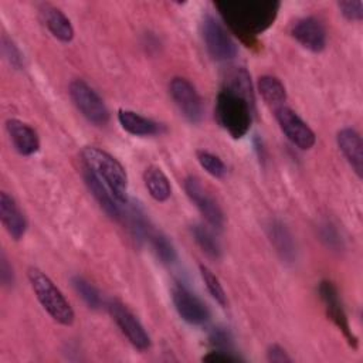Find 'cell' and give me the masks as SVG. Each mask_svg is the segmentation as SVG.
Segmentation results:
<instances>
[{
  "mask_svg": "<svg viewBox=\"0 0 363 363\" xmlns=\"http://www.w3.org/2000/svg\"><path fill=\"white\" fill-rule=\"evenodd\" d=\"M216 7L230 30L244 44L252 47L257 44L255 37L274 24L281 3L277 0H234L217 1Z\"/></svg>",
  "mask_w": 363,
  "mask_h": 363,
  "instance_id": "cell-1",
  "label": "cell"
},
{
  "mask_svg": "<svg viewBox=\"0 0 363 363\" xmlns=\"http://www.w3.org/2000/svg\"><path fill=\"white\" fill-rule=\"evenodd\" d=\"M85 167L94 172L121 203L128 201V174L125 167L108 152L96 146H85L81 152Z\"/></svg>",
  "mask_w": 363,
  "mask_h": 363,
  "instance_id": "cell-2",
  "label": "cell"
},
{
  "mask_svg": "<svg viewBox=\"0 0 363 363\" xmlns=\"http://www.w3.org/2000/svg\"><path fill=\"white\" fill-rule=\"evenodd\" d=\"M254 105L242 96L221 86L216 98L214 115L218 125L234 139L242 138L251 126Z\"/></svg>",
  "mask_w": 363,
  "mask_h": 363,
  "instance_id": "cell-3",
  "label": "cell"
},
{
  "mask_svg": "<svg viewBox=\"0 0 363 363\" xmlns=\"http://www.w3.org/2000/svg\"><path fill=\"white\" fill-rule=\"evenodd\" d=\"M28 281L35 294V298L44 308V311L58 323L64 326H71L74 323L75 315L65 299L62 292L55 286V284L38 268H28Z\"/></svg>",
  "mask_w": 363,
  "mask_h": 363,
  "instance_id": "cell-4",
  "label": "cell"
},
{
  "mask_svg": "<svg viewBox=\"0 0 363 363\" xmlns=\"http://www.w3.org/2000/svg\"><path fill=\"white\" fill-rule=\"evenodd\" d=\"M69 96L81 115L96 126H104L109 121V112L102 98L82 79L69 84Z\"/></svg>",
  "mask_w": 363,
  "mask_h": 363,
  "instance_id": "cell-5",
  "label": "cell"
},
{
  "mask_svg": "<svg viewBox=\"0 0 363 363\" xmlns=\"http://www.w3.org/2000/svg\"><path fill=\"white\" fill-rule=\"evenodd\" d=\"M201 34L210 57L216 61H230L237 55V45L214 16L206 14L201 21Z\"/></svg>",
  "mask_w": 363,
  "mask_h": 363,
  "instance_id": "cell-6",
  "label": "cell"
},
{
  "mask_svg": "<svg viewBox=\"0 0 363 363\" xmlns=\"http://www.w3.org/2000/svg\"><path fill=\"white\" fill-rule=\"evenodd\" d=\"M184 190L191 203L201 213L204 220L216 230H221L224 225V214L217 204L216 199L207 191L200 179L189 176L184 180Z\"/></svg>",
  "mask_w": 363,
  "mask_h": 363,
  "instance_id": "cell-7",
  "label": "cell"
},
{
  "mask_svg": "<svg viewBox=\"0 0 363 363\" xmlns=\"http://www.w3.org/2000/svg\"><path fill=\"white\" fill-rule=\"evenodd\" d=\"M169 91L173 102L180 113L191 123H199L203 118V104L196 88L190 81L182 77H174L170 81Z\"/></svg>",
  "mask_w": 363,
  "mask_h": 363,
  "instance_id": "cell-8",
  "label": "cell"
},
{
  "mask_svg": "<svg viewBox=\"0 0 363 363\" xmlns=\"http://www.w3.org/2000/svg\"><path fill=\"white\" fill-rule=\"evenodd\" d=\"M108 311L112 319L116 322L121 332L126 339L139 350H146L150 346V337L138 320V318L118 299H112L108 303Z\"/></svg>",
  "mask_w": 363,
  "mask_h": 363,
  "instance_id": "cell-9",
  "label": "cell"
},
{
  "mask_svg": "<svg viewBox=\"0 0 363 363\" xmlns=\"http://www.w3.org/2000/svg\"><path fill=\"white\" fill-rule=\"evenodd\" d=\"M277 122L284 135L299 149L309 150L316 142L313 130L288 106H278L275 109Z\"/></svg>",
  "mask_w": 363,
  "mask_h": 363,
  "instance_id": "cell-10",
  "label": "cell"
},
{
  "mask_svg": "<svg viewBox=\"0 0 363 363\" xmlns=\"http://www.w3.org/2000/svg\"><path fill=\"white\" fill-rule=\"evenodd\" d=\"M172 301L179 316L190 325H203L210 318L206 303L180 284L172 288Z\"/></svg>",
  "mask_w": 363,
  "mask_h": 363,
  "instance_id": "cell-11",
  "label": "cell"
},
{
  "mask_svg": "<svg viewBox=\"0 0 363 363\" xmlns=\"http://www.w3.org/2000/svg\"><path fill=\"white\" fill-rule=\"evenodd\" d=\"M319 296L326 308V313L328 316L332 319V322L342 330V333L345 335V337L347 339L349 345L356 347L357 346V339L353 335L350 325H349V319L346 316V312L343 309L342 301L339 298V292L336 289V286L330 282V281H322L319 284Z\"/></svg>",
  "mask_w": 363,
  "mask_h": 363,
  "instance_id": "cell-12",
  "label": "cell"
},
{
  "mask_svg": "<svg viewBox=\"0 0 363 363\" xmlns=\"http://www.w3.org/2000/svg\"><path fill=\"white\" fill-rule=\"evenodd\" d=\"M292 37L306 50L320 52L326 47V30L322 21L313 16L302 17L292 24Z\"/></svg>",
  "mask_w": 363,
  "mask_h": 363,
  "instance_id": "cell-13",
  "label": "cell"
},
{
  "mask_svg": "<svg viewBox=\"0 0 363 363\" xmlns=\"http://www.w3.org/2000/svg\"><path fill=\"white\" fill-rule=\"evenodd\" d=\"M0 220L9 235L18 241L27 230V221L16 200L6 191L0 193Z\"/></svg>",
  "mask_w": 363,
  "mask_h": 363,
  "instance_id": "cell-14",
  "label": "cell"
},
{
  "mask_svg": "<svg viewBox=\"0 0 363 363\" xmlns=\"http://www.w3.org/2000/svg\"><path fill=\"white\" fill-rule=\"evenodd\" d=\"M337 146L343 153L347 163L352 166L357 177L363 174V142L357 130L352 128H343L336 136Z\"/></svg>",
  "mask_w": 363,
  "mask_h": 363,
  "instance_id": "cell-15",
  "label": "cell"
},
{
  "mask_svg": "<svg viewBox=\"0 0 363 363\" xmlns=\"http://www.w3.org/2000/svg\"><path fill=\"white\" fill-rule=\"evenodd\" d=\"M6 129L14 149L23 155H34L40 149V139L37 132L27 123L18 119H7Z\"/></svg>",
  "mask_w": 363,
  "mask_h": 363,
  "instance_id": "cell-16",
  "label": "cell"
},
{
  "mask_svg": "<svg viewBox=\"0 0 363 363\" xmlns=\"http://www.w3.org/2000/svg\"><path fill=\"white\" fill-rule=\"evenodd\" d=\"M84 179H85V183H86L91 194L98 201L99 207L111 218L119 220L121 216H122V211L119 208V201L113 197V194L111 193L108 186L94 172H91L88 167H85V170H84Z\"/></svg>",
  "mask_w": 363,
  "mask_h": 363,
  "instance_id": "cell-17",
  "label": "cell"
},
{
  "mask_svg": "<svg viewBox=\"0 0 363 363\" xmlns=\"http://www.w3.org/2000/svg\"><path fill=\"white\" fill-rule=\"evenodd\" d=\"M40 17L50 33L60 41L69 43L74 38V27L69 18L60 9L51 4H41Z\"/></svg>",
  "mask_w": 363,
  "mask_h": 363,
  "instance_id": "cell-18",
  "label": "cell"
},
{
  "mask_svg": "<svg viewBox=\"0 0 363 363\" xmlns=\"http://www.w3.org/2000/svg\"><path fill=\"white\" fill-rule=\"evenodd\" d=\"M267 233L279 257L286 262H292L296 257V245L286 225L278 220H272L267 225Z\"/></svg>",
  "mask_w": 363,
  "mask_h": 363,
  "instance_id": "cell-19",
  "label": "cell"
},
{
  "mask_svg": "<svg viewBox=\"0 0 363 363\" xmlns=\"http://www.w3.org/2000/svg\"><path fill=\"white\" fill-rule=\"evenodd\" d=\"M118 121L128 133L135 136H153L163 130L160 123L145 118L133 111L121 109L118 112Z\"/></svg>",
  "mask_w": 363,
  "mask_h": 363,
  "instance_id": "cell-20",
  "label": "cell"
},
{
  "mask_svg": "<svg viewBox=\"0 0 363 363\" xmlns=\"http://www.w3.org/2000/svg\"><path fill=\"white\" fill-rule=\"evenodd\" d=\"M143 182L149 194L156 201H166L172 194V186L167 176L157 166H147L143 172Z\"/></svg>",
  "mask_w": 363,
  "mask_h": 363,
  "instance_id": "cell-21",
  "label": "cell"
},
{
  "mask_svg": "<svg viewBox=\"0 0 363 363\" xmlns=\"http://www.w3.org/2000/svg\"><path fill=\"white\" fill-rule=\"evenodd\" d=\"M223 86L233 91L234 94L242 96L251 105L255 106V96H254L251 77L245 68L238 67V68H234L233 71H230L224 79Z\"/></svg>",
  "mask_w": 363,
  "mask_h": 363,
  "instance_id": "cell-22",
  "label": "cell"
},
{
  "mask_svg": "<svg viewBox=\"0 0 363 363\" xmlns=\"http://www.w3.org/2000/svg\"><path fill=\"white\" fill-rule=\"evenodd\" d=\"M257 86L264 101L269 105L282 106V102H285L286 99V91L284 84L274 75L259 77Z\"/></svg>",
  "mask_w": 363,
  "mask_h": 363,
  "instance_id": "cell-23",
  "label": "cell"
},
{
  "mask_svg": "<svg viewBox=\"0 0 363 363\" xmlns=\"http://www.w3.org/2000/svg\"><path fill=\"white\" fill-rule=\"evenodd\" d=\"M147 240L153 248V252L156 254L157 259H160L162 264L170 265L176 261V258H177L176 250H174L172 241L163 233L152 228V231L147 235Z\"/></svg>",
  "mask_w": 363,
  "mask_h": 363,
  "instance_id": "cell-24",
  "label": "cell"
},
{
  "mask_svg": "<svg viewBox=\"0 0 363 363\" xmlns=\"http://www.w3.org/2000/svg\"><path fill=\"white\" fill-rule=\"evenodd\" d=\"M190 233H191L196 244L201 248V251L206 255L216 258V259L220 258L221 248L218 245V241L216 240V237L207 227H204L203 224H194V225H191Z\"/></svg>",
  "mask_w": 363,
  "mask_h": 363,
  "instance_id": "cell-25",
  "label": "cell"
},
{
  "mask_svg": "<svg viewBox=\"0 0 363 363\" xmlns=\"http://www.w3.org/2000/svg\"><path fill=\"white\" fill-rule=\"evenodd\" d=\"M72 286L89 308L98 309L102 305V298L99 291L84 277H79V275L72 277Z\"/></svg>",
  "mask_w": 363,
  "mask_h": 363,
  "instance_id": "cell-26",
  "label": "cell"
},
{
  "mask_svg": "<svg viewBox=\"0 0 363 363\" xmlns=\"http://www.w3.org/2000/svg\"><path fill=\"white\" fill-rule=\"evenodd\" d=\"M196 156H197V160H199L200 166L208 174H211L213 177L221 179L227 173V167H225L224 162L218 156H216V155H213V153H210L207 150H197Z\"/></svg>",
  "mask_w": 363,
  "mask_h": 363,
  "instance_id": "cell-27",
  "label": "cell"
},
{
  "mask_svg": "<svg viewBox=\"0 0 363 363\" xmlns=\"http://www.w3.org/2000/svg\"><path fill=\"white\" fill-rule=\"evenodd\" d=\"M200 275L207 286V291L210 292V295L221 305L225 306L227 305V295L225 291L223 288V285L220 284V279L213 274V271L210 268H207L206 265L200 264Z\"/></svg>",
  "mask_w": 363,
  "mask_h": 363,
  "instance_id": "cell-28",
  "label": "cell"
},
{
  "mask_svg": "<svg viewBox=\"0 0 363 363\" xmlns=\"http://www.w3.org/2000/svg\"><path fill=\"white\" fill-rule=\"evenodd\" d=\"M208 343L216 350L224 352H234V342L230 330L223 326H216L208 333Z\"/></svg>",
  "mask_w": 363,
  "mask_h": 363,
  "instance_id": "cell-29",
  "label": "cell"
},
{
  "mask_svg": "<svg viewBox=\"0 0 363 363\" xmlns=\"http://www.w3.org/2000/svg\"><path fill=\"white\" fill-rule=\"evenodd\" d=\"M1 52H3L4 58L7 60V62L14 69L23 68V65H24L23 54H21L20 48L17 47V44L10 37H7L6 34L1 35Z\"/></svg>",
  "mask_w": 363,
  "mask_h": 363,
  "instance_id": "cell-30",
  "label": "cell"
},
{
  "mask_svg": "<svg viewBox=\"0 0 363 363\" xmlns=\"http://www.w3.org/2000/svg\"><path fill=\"white\" fill-rule=\"evenodd\" d=\"M319 235H320V240L325 242V245L328 248H332L335 251H339L342 247H343V242H342V237L339 234V231L336 230V227L330 223H323L320 227H319Z\"/></svg>",
  "mask_w": 363,
  "mask_h": 363,
  "instance_id": "cell-31",
  "label": "cell"
},
{
  "mask_svg": "<svg viewBox=\"0 0 363 363\" xmlns=\"http://www.w3.org/2000/svg\"><path fill=\"white\" fill-rule=\"evenodd\" d=\"M337 7L342 16L349 21H362L363 18V3L360 0H345L339 1Z\"/></svg>",
  "mask_w": 363,
  "mask_h": 363,
  "instance_id": "cell-32",
  "label": "cell"
},
{
  "mask_svg": "<svg viewBox=\"0 0 363 363\" xmlns=\"http://www.w3.org/2000/svg\"><path fill=\"white\" fill-rule=\"evenodd\" d=\"M0 279H1V284L7 288H11L14 285L13 267L10 265L4 252H1L0 255Z\"/></svg>",
  "mask_w": 363,
  "mask_h": 363,
  "instance_id": "cell-33",
  "label": "cell"
},
{
  "mask_svg": "<svg viewBox=\"0 0 363 363\" xmlns=\"http://www.w3.org/2000/svg\"><path fill=\"white\" fill-rule=\"evenodd\" d=\"M241 360L238 356L233 354L231 352H224V350H216L213 349L208 352L206 356H203V362H210V363H228V362H238Z\"/></svg>",
  "mask_w": 363,
  "mask_h": 363,
  "instance_id": "cell-34",
  "label": "cell"
},
{
  "mask_svg": "<svg viewBox=\"0 0 363 363\" xmlns=\"http://www.w3.org/2000/svg\"><path fill=\"white\" fill-rule=\"evenodd\" d=\"M267 359L268 362H272V363H289L292 360L285 352V349L281 347L279 345H271L267 349Z\"/></svg>",
  "mask_w": 363,
  "mask_h": 363,
  "instance_id": "cell-35",
  "label": "cell"
}]
</instances>
